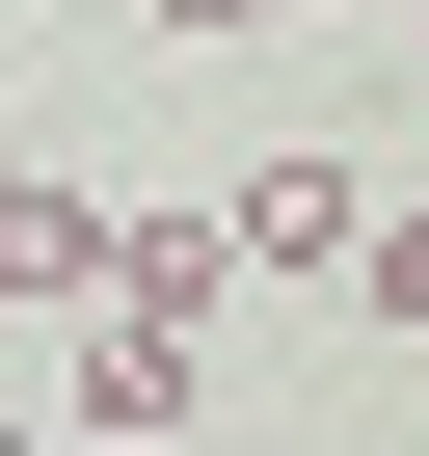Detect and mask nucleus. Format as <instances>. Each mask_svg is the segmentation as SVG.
Instances as JSON below:
<instances>
[{
  "label": "nucleus",
  "mask_w": 429,
  "mask_h": 456,
  "mask_svg": "<svg viewBox=\"0 0 429 456\" xmlns=\"http://www.w3.org/2000/svg\"><path fill=\"white\" fill-rule=\"evenodd\" d=\"M188 403H214V322H134V296H81V376H54V429H81V456H188Z\"/></svg>",
  "instance_id": "nucleus-1"
},
{
  "label": "nucleus",
  "mask_w": 429,
  "mask_h": 456,
  "mask_svg": "<svg viewBox=\"0 0 429 456\" xmlns=\"http://www.w3.org/2000/svg\"><path fill=\"white\" fill-rule=\"evenodd\" d=\"M81 296H108V188L0 161V322H81Z\"/></svg>",
  "instance_id": "nucleus-2"
},
{
  "label": "nucleus",
  "mask_w": 429,
  "mask_h": 456,
  "mask_svg": "<svg viewBox=\"0 0 429 456\" xmlns=\"http://www.w3.org/2000/svg\"><path fill=\"white\" fill-rule=\"evenodd\" d=\"M349 242H376L349 161H242V188H214V269H349Z\"/></svg>",
  "instance_id": "nucleus-3"
},
{
  "label": "nucleus",
  "mask_w": 429,
  "mask_h": 456,
  "mask_svg": "<svg viewBox=\"0 0 429 456\" xmlns=\"http://www.w3.org/2000/svg\"><path fill=\"white\" fill-rule=\"evenodd\" d=\"M349 296H376V322L429 349V215H376V242H349Z\"/></svg>",
  "instance_id": "nucleus-4"
},
{
  "label": "nucleus",
  "mask_w": 429,
  "mask_h": 456,
  "mask_svg": "<svg viewBox=\"0 0 429 456\" xmlns=\"http://www.w3.org/2000/svg\"><path fill=\"white\" fill-rule=\"evenodd\" d=\"M161 28H269V0H161Z\"/></svg>",
  "instance_id": "nucleus-5"
},
{
  "label": "nucleus",
  "mask_w": 429,
  "mask_h": 456,
  "mask_svg": "<svg viewBox=\"0 0 429 456\" xmlns=\"http://www.w3.org/2000/svg\"><path fill=\"white\" fill-rule=\"evenodd\" d=\"M269 28H349V0H269Z\"/></svg>",
  "instance_id": "nucleus-6"
},
{
  "label": "nucleus",
  "mask_w": 429,
  "mask_h": 456,
  "mask_svg": "<svg viewBox=\"0 0 429 456\" xmlns=\"http://www.w3.org/2000/svg\"><path fill=\"white\" fill-rule=\"evenodd\" d=\"M0 456H81V429H0Z\"/></svg>",
  "instance_id": "nucleus-7"
}]
</instances>
